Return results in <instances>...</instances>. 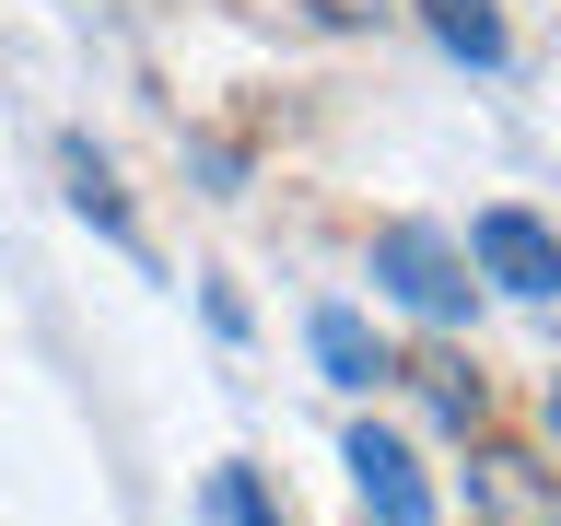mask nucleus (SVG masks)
<instances>
[{"mask_svg":"<svg viewBox=\"0 0 561 526\" xmlns=\"http://www.w3.org/2000/svg\"><path fill=\"white\" fill-rule=\"evenodd\" d=\"M375 281L386 293H398V305H421V316H468V258H456L445 235H433V222H386L375 235Z\"/></svg>","mask_w":561,"mask_h":526,"instance_id":"nucleus-1","label":"nucleus"},{"mask_svg":"<svg viewBox=\"0 0 561 526\" xmlns=\"http://www.w3.org/2000/svg\"><path fill=\"white\" fill-rule=\"evenodd\" d=\"M468 258H480L515 305H550V293H561V245L538 235L526 210H480V222H468Z\"/></svg>","mask_w":561,"mask_h":526,"instance_id":"nucleus-2","label":"nucleus"},{"mask_svg":"<svg viewBox=\"0 0 561 526\" xmlns=\"http://www.w3.org/2000/svg\"><path fill=\"white\" fill-rule=\"evenodd\" d=\"M351 480H363V503H375V526H433V491H421V468H410V445L398 433H351Z\"/></svg>","mask_w":561,"mask_h":526,"instance_id":"nucleus-3","label":"nucleus"},{"mask_svg":"<svg viewBox=\"0 0 561 526\" xmlns=\"http://www.w3.org/2000/svg\"><path fill=\"white\" fill-rule=\"evenodd\" d=\"M421 24L445 35L468 70H503V12H491V0H421Z\"/></svg>","mask_w":561,"mask_h":526,"instance_id":"nucleus-4","label":"nucleus"},{"mask_svg":"<svg viewBox=\"0 0 561 526\" xmlns=\"http://www.w3.org/2000/svg\"><path fill=\"white\" fill-rule=\"evenodd\" d=\"M316 363H328V375H340V386H375V375H386V351L363 340V316H340V305L316 316Z\"/></svg>","mask_w":561,"mask_h":526,"instance_id":"nucleus-5","label":"nucleus"},{"mask_svg":"<svg viewBox=\"0 0 561 526\" xmlns=\"http://www.w3.org/2000/svg\"><path fill=\"white\" fill-rule=\"evenodd\" d=\"M70 199L94 210V222H105V235H117V245H140V235H129V210H117V175H105L94 152H82V140H70Z\"/></svg>","mask_w":561,"mask_h":526,"instance_id":"nucleus-6","label":"nucleus"},{"mask_svg":"<svg viewBox=\"0 0 561 526\" xmlns=\"http://www.w3.org/2000/svg\"><path fill=\"white\" fill-rule=\"evenodd\" d=\"M210 515H222V526H280V515H270V491L245 480V468H222V480H210Z\"/></svg>","mask_w":561,"mask_h":526,"instance_id":"nucleus-7","label":"nucleus"},{"mask_svg":"<svg viewBox=\"0 0 561 526\" xmlns=\"http://www.w3.org/2000/svg\"><path fill=\"white\" fill-rule=\"evenodd\" d=\"M421 386H433V410H445V421H480V375H456V363H421Z\"/></svg>","mask_w":561,"mask_h":526,"instance_id":"nucleus-8","label":"nucleus"}]
</instances>
